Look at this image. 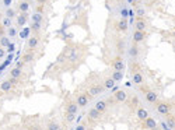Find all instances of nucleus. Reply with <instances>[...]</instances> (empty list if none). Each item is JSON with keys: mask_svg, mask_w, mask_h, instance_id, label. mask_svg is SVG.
Listing matches in <instances>:
<instances>
[{"mask_svg": "<svg viewBox=\"0 0 175 130\" xmlns=\"http://www.w3.org/2000/svg\"><path fill=\"white\" fill-rule=\"evenodd\" d=\"M144 99L149 102V104H157L158 102V94L153 91V90H147L144 92Z\"/></svg>", "mask_w": 175, "mask_h": 130, "instance_id": "9b49d317", "label": "nucleus"}, {"mask_svg": "<svg viewBox=\"0 0 175 130\" xmlns=\"http://www.w3.org/2000/svg\"><path fill=\"white\" fill-rule=\"evenodd\" d=\"M13 84L10 83V80H4V81H1V84H0V88H1V91L3 92H11V90H13Z\"/></svg>", "mask_w": 175, "mask_h": 130, "instance_id": "412c9836", "label": "nucleus"}, {"mask_svg": "<svg viewBox=\"0 0 175 130\" xmlns=\"http://www.w3.org/2000/svg\"><path fill=\"white\" fill-rule=\"evenodd\" d=\"M0 20H3V14H1V11H0Z\"/></svg>", "mask_w": 175, "mask_h": 130, "instance_id": "49530a36", "label": "nucleus"}, {"mask_svg": "<svg viewBox=\"0 0 175 130\" xmlns=\"http://www.w3.org/2000/svg\"><path fill=\"white\" fill-rule=\"evenodd\" d=\"M28 21V13H18L17 14V28L25 27V24Z\"/></svg>", "mask_w": 175, "mask_h": 130, "instance_id": "2eb2a0df", "label": "nucleus"}, {"mask_svg": "<svg viewBox=\"0 0 175 130\" xmlns=\"http://www.w3.org/2000/svg\"><path fill=\"white\" fill-rule=\"evenodd\" d=\"M114 99H115V102H119V104H123V102H126L128 99H129V95H128V92L125 91V90H118L116 92H114Z\"/></svg>", "mask_w": 175, "mask_h": 130, "instance_id": "0eeeda50", "label": "nucleus"}, {"mask_svg": "<svg viewBox=\"0 0 175 130\" xmlns=\"http://www.w3.org/2000/svg\"><path fill=\"white\" fill-rule=\"evenodd\" d=\"M76 130H87V125L86 123H81V125H78L76 127Z\"/></svg>", "mask_w": 175, "mask_h": 130, "instance_id": "58836bf2", "label": "nucleus"}, {"mask_svg": "<svg viewBox=\"0 0 175 130\" xmlns=\"http://www.w3.org/2000/svg\"><path fill=\"white\" fill-rule=\"evenodd\" d=\"M39 43H41L39 35H31V36L27 39V49H28V51H34V49L38 48Z\"/></svg>", "mask_w": 175, "mask_h": 130, "instance_id": "39448f33", "label": "nucleus"}, {"mask_svg": "<svg viewBox=\"0 0 175 130\" xmlns=\"http://www.w3.org/2000/svg\"><path fill=\"white\" fill-rule=\"evenodd\" d=\"M118 90H119V87H114V88H112V90H111V91H112V92H116V91H118Z\"/></svg>", "mask_w": 175, "mask_h": 130, "instance_id": "a18cd8bd", "label": "nucleus"}, {"mask_svg": "<svg viewBox=\"0 0 175 130\" xmlns=\"http://www.w3.org/2000/svg\"><path fill=\"white\" fill-rule=\"evenodd\" d=\"M45 6L44 4H36V9H35V13H41V14H44L45 13Z\"/></svg>", "mask_w": 175, "mask_h": 130, "instance_id": "e433bc0d", "label": "nucleus"}, {"mask_svg": "<svg viewBox=\"0 0 175 130\" xmlns=\"http://www.w3.org/2000/svg\"><path fill=\"white\" fill-rule=\"evenodd\" d=\"M165 123H167V126L170 127V129H175V116L174 115H167L165 116Z\"/></svg>", "mask_w": 175, "mask_h": 130, "instance_id": "b1692460", "label": "nucleus"}, {"mask_svg": "<svg viewBox=\"0 0 175 130\" xmlns=\"http://www.w3.org/2000/svg\"><path fill=\"white\" fill-rule=\"evenodd\" d=\"M132 81L136 86H143L144 84V76L142 71H133L132 73Z\"/></svg>", "mask_w": 175, "mask_h": 130, "instance_id": "f8f14e48", "label": "nucleus"}, {"mask_svg": "<svg viewBox=\"0 0 175 130\" xmlns=\"http://www.w3.org/2000/svg\"><path fill=\"white\" fill-rule=\"evenodd\" d=\"M22 74H24L22 69H20V67H13L10 70V77H13V78H18L20 80L22 77Z\"/></svg>", "mask_w": 175, "mask_h": 130, "instance_id": "5701e85b", "label": "nucleus"}, {"mask_svg": "<svg viewBox=\"0 0 175 130\" xmlns=\"http://www.w3.org/2000/svg\"><path fill=\"white\" fill-rule=\"evenodd\" d=\"M90 99H91V97H90L88 92H80L76 97V102L78 105V108H86L88 105V102H90Z\"/></svg>", "mask_w": 175, "mask_h": 130, "instance_id": "20e7f679", "label": "nucleus"}, {"mask_svg": "<svg viewBox=\"0 0 175 130\" xmlns=\"http://www.w3.org/2000/svg\"><path fill=\"white\" fill-rule=\"evenodd\" d=\"M24 63H25L24 60H20V62H17V66H16V67H20V69H22V67H24Z\"/></svg>", "mask_w": 175, "mask_h": 130, "instance_id": "79ce46f5", "label": "nucleus"}, {"mask_svg": "<svg viewBox=\"0 0 175 130\" xmlns=\"http://www.w3.org/2000/svg\"><path fill=\"white\" fill-rule=\"evenodd\" d=\"M136 116H137V119L139 120H146L150 115H149V110L146 108H143V106H137L136 108Z\"/></svg>", "mask_w": 175, "mask_h": 130, "instance_id": "f3484780", "label": "nucleus"}, {"mask_svg": "<svg viewBox=\"0 0 175 130\" xmlns=\"http://www.w3.org/2000/svg\"><path fill=\"white\" fill-rule=\"evenodd\" d=\"M1 94H3V91H1V88H0V95H1Z\"/></svg>", "mask_w": 175, "mask_h": 130, "instance_id": "de8ad7c7", "label": "nucleus"}, {"mask_svg": "<svg viewBox=\"0 0 175 130\" xmlns=\"http://www.w3.org/2000/svg\"><path fill=\"white\" fill-rule=\"evenodd\" d=\"M17 10H18V13H28L30 11V1L21 0L17 6Z\"/></svg>", "mask_w": 175, "mask_h": 130, "instance_id": "aec40b11", "label": "nucleus"}, {"mask_svg": "<svg viewBox=\"0 0 175 130\" xmlns=\"http://www.w3.org/2000/svg\"><path fill=\"white\" fill-rule=\"evenodd\" d=\"M76 119V113H70V112H65V120L67 123H73Z\"/></svg>", "mask_w": 175, "mask_h": 130, "instance_id": "7c9ffc66", "label": "nucleus"}, {"mask_svg": "<svg viewBox=\"0 0 175 130\" xmlns=\"http://www.w3.org/2000/svg\"><path fill=\"white\" fill-rule=\"evenodd\" d=\"M28 130H39V127H38V126H31Z\"/></svg>", "mask_w": 175, "mask_h": 130, "instance_id": "c03bdc74", "label": "nucleus"}, {"mask_svg": "<svg viewBox=\"0 0 175 130\" xmlns=\"http://www.w3.org/2000/svg\"><path fill=\"white\" fill-rule=\"evenodd\" d=\"M111 67H112V70H116V71H125L126 65H125V60H123L120 56H116V57L112 59Z\"/></svg>", "mask_w": 175, "mask_h": 130, "instance_id": "7ed1b4c3", "label": "nucleus"}, {"mask_svg": "<svg viewBox=\"0 0 175 130\" xmlns=\"http://www.w3.org/2000/svg\"><path fill=\"white\" fill-rule=\"evenodd\" d=\"M6 35L9 36V38H16L17 36V27H10V28H7L6 30Z\"/></svg>", "mask_w": 175, "mask_h": 130, "instance_id": "cd10ccee", "label": "nucleus"}, {"mask_svg": "<svg viewBox=\"0 0 175 130\" xmlns=\"http://www.w3.org/2000/svg\"><path fill=\"white\" fill-rule=\"evenodd\" d=\"M94 108L97 109L99 113H105V112L108 110V101H105V99H99V101L95 102Z\"/></svg>", "mask_w": 175, "mask_h": 130, "instance_id": "dca6fc26", "label": "nucleus"}, {"mask_svg": "<svg viewBox=\"0 0 175 130\" xmlns=\"http://www.w3.org/2000/svg\"><path fill=\"white\" fill-rule=\"evenodd\" d=\"M1 3H3V6H4V7H7V9H9V7L11 6V3H13V0H1Z\"/></svg>", "mask_w": 175, "mask_h": 130, "instance_id": "4c0bfd02", "label": "nucleus"}, {"mask_svg": "<svg viewBox=\"0 0 175 130\" xmlns=\"http://www.w3.org/2000/svg\"><path fill=\"white\" fill-rule=\"evenodd\" d=\"M35 1H36V4H46V1H48V0H35Z\"/></svg>", "mask_w": 175, "mask_h": 130, "instance_id": "37998d69", "label": "nucleus"}, {"mask_svg": "<svg viewBox=\"0 0 175 130\" xmlns=\"http://www.w3.org/2000/svg\"><path fill=\"white\" fill-rule=\"evenodd\" d=\"M155 110H157V113H160V115H163V116H167V115L171 113L172 105H171L170 102H167V101H158V102L155 104Z\"/></svg>", "mask_w": 175, "mask_h": 130, "instance_id": "f257e3e1", "label": "nucleus"}, {"mask_svg": "<svg viewBox=\"0 0 175 130\" xmlns=\"http://www.w3.org/2000/svg\"><path fill=\"white\" fill-rule=\"evenodd\" d=\"M101 115H102V113H99L95 108H91L87 110V119L91 120V122H98V120L101 119Z\"/></svg>", "mask_w": 175, "mask_h": 130, "instance_id": "ddd939ff", "label": "nucleus"}, {"mask_svg": "<svg viewBox=\"0 0 175 130\" xmlns=\"http://www.w3.org/2000/svg\"><path fill=\"white\" fill-rule=\"evenodd\" d=\"M44 21V14L41 13H34L31 15V22H42Z\"/></svg>", "mask_w": 175, "mask_h": 130, "instance_id": "bb28decb", "label": "nucleus"}, {"mask_svg": "<svg viewBox=\"0 0 175 130\" xmlns=\"http://www.w3.org/2000/svg\"><path fill=\"white\" fill-rule=\"evenodd\" d=\"M102 91H104V87H102V84H99V83L90 84V86H88V88H87V92L90 94V97H91V98L98 97Z\"/></svg>", "mask_w": 175, "mask_h": 130, "instance_id": "f03ea898", "label": "nucleus"}, {"mask_svg": "<svg viewBox=\"0 0 175 130\" xmlns=\"http://www.w3.org/2000/svg\"><path fill=\"white\" fill-rule=\"evenodd\" d=\"M11 42H10V38L7 36V35H3V36H0V46L1 48H7V46H10Z\"/></svg>", "mask_w": 175, "mask_h": 130, "instance_id": "393cba45", "label": "nucleus"}, {"mask_svg": "<svg viewBox=\"0 0 175 130\" xmlns=\"http://www.w3.org/2000/svg\"><path fill=\"white\" fill-rule=\"evenodd\" d=\"M102 87H104V90H112L114 87H115V84H116V81L112 78V77H105L104 80H102Z\"/></svg>", "mask_w": 175, "mask_h": 130, "instance_id": "6ab92c4d", "label": "nucleus"}, {"mask_svg": "<svg viewBox=\"0 0 175 130\" xmlns=\"http://www.w3.org/2000/svg\"><path fill=\"white\" fill-rule=\"evenodd\" d=\"M149 24L146 21L144 17H136L134 18V30L136 31H147Z\"/></svg>", "mask_w": 175, "mask_h": 130, "instance_id": "423d86ee", "label": "nucleus"}, {"mask_svg": "<svg viewBox=\"0 0 175 130\" xmlns=\"http://www.w3.org/2000/svg\"><path fill=\"white\" fill-rule=\"evenodd\" d=\"M4 56H6V49L0 46V60H1V59H3Z\"/></svg>", "mask_w": 175, "mask_h": 130, "instance_id": "ea45409f", "label": "nucleus"}, {"mask_svg": "<svg viewBox=\"0 0 175 130\" xmlns=\"http://www.w3.org/2000/svg\"><path fill=\"white\" fill-rule=\"evenodd\" d=\"M111 77H112L115 81H120V80L123 78V71H116V70H114L112 74H111Z\"/></svg>", "mask_w": 175, "mask_h": 130, "instance_id": "c756f323", "label": "nucleus"}, {"mask_svg": "<svg viewBox=\"0 0 175 130\" xmlns=\"http://www.w3.org/2000/svg\"><path fill=\"white\" fill-rule=\"evenodd\" d=\"M45 130H60V125H59L56 120H51V122L48 123V126H46Z\"/></svg>", "mask_w": 175, "mask_h": 130, "instance_id": "a878e982", "label": "nucleus"}, {"mask_svg": "<svg viewBox=\"0 0 175 130\" xmlns=\"http://www.w3.org/2000/svg\"><path fill=\"white\" fill-rule=\"evenodd\" d=\"M128 53H129V57H130L132 60H136L137 57H139V55H140V48H139V43H132L130 46H129V51H128Z\"/></svg>", "mask_w": 175, "mask_h": 130, "instance_id": "9d476101", "label": "nucleus"}, {"mask_svg": "<svg viewBox=\"0 0 175 130\" xmlns=\"http://www.w3.org/2000/svg\"><path fill=\"white\" fill-rule=\"evenodd\" d=\"M30 32H31L30 27H28V28H24V30H22V32L20 34V36H21V38H30Z\"/></svg>", "mask_w": 175, "mask_h": 130, "instance_id": "72a5a7b5", "label": "nucleus"}, {"mask_svg": "<svg viewBox=\"0 0 175 130\" xmlns=\"http://www.w3.org/2000/svg\"><path fill=\"white\" fill-rule=\"evenodd\" d=\"M136 15H137V17H144V15H146V10H144L143 7H137V9H136Z\"/></svg>", "mask_w": 175, "mask_h": 130, "instance_id": "f704fd0d", "label": "nucleus"}, {"mask_svg": "<svg viewBox=\"0 0 175 130\" xmlns=\"http://www.w3.org/2000/svg\"><path fill=\"white\" fill-rule=\"evenodd\" d=\"M6 17H9V18H14V17H17V11L14 10V9H11V7H9L7 10H6Z\"/></svg>", "mask_w": 175, "mask_h": 130, "instance_id": "473e14b6", "label": "nucleus"}, {"mask_svg": "<svg viewBox=\"0 0 175 130\" xmlns=\"http://www.w3.org/2000/svg\"><path fill=\"white\" fill-rule=\"evenodd\" d=\"M157 126H158V123H157V120L154 119L153 116H149L146 120H143V127H144V129L154 130Z\"/></svg>", "mask_w": 175, "mask_h": 130, "instance_id": "4468645a", "label": "nucleus"}, {"mask_svg": "<svg viewBox=\"0 0 175 130\" xmlns=\"http://www.w3.org/2000/svg\"><path fill=\"white\" fill-rule=\"evenodd\" d=\"M126 1H128L129 4H132V6H134V4H137L140 0H126Z\"/></svg>", "mask_w": 175, "mask_h": 130, "instance_id": "a19ab883", "label": "nucleus"}, {"mask_svg": "<svg viewBox=\"0 0 175 130\" xmlns=\"http://www.w3.org/2000/svg\"><path fill=\"white\" fill-rule=\"evenodd\" d=\"M128 27H129V22L126 18H119L118 21L115 22V31L118 32H126L128 31Z\"/></svg>", "mask_w": 175, "mask_h": 130, "instance_id": "6e6552de", "label": "nucleus"}, {"mask_svg": "<svg viewBox=\"0 0 175 130\" xmlns=\"http://www.w3.org/2000/svg\"><path fill=\"white\" fill-rule=\"evenodd\" d=\"M132 102H130V106L132 108H137V105H139V98L137 97H132Z\"/></svg>", "mask_w": 175, "mask_h": 130, "instance_id": "c9c22d12", "label": "nucleus"}, {"mask_svg": "<svg viewBox=\"0 0 175 130\" xmlns=\"http://www.w3.org/2000/svg\"><path fill=\"white\" fill-rule=\"evenodd\" d=\"M22 60H24L25 63H28V62H32V60H34V53H32V51H28V49H27V52H25V55H24Z\"/></svg>", "mask_w": 175, "mask_h": 130, "instance_id": "c85d7f7f", "label": "nucleus"}, {"mask_svg": "<svg viewBox=\"0 0 175 130\" xmlns=\"http://www.w3.org/2000/svg\"><path fill=\"white\" fill-rule=\"evenodd\" d=\"M146 38H147V32L146 31H136L134 30V32L132 35V41L134 43H142L146 41Z\"/></svg>", "mask_w": 175, "mask_h": 130, "instance_id": "1a4fd4ad", "label": "nucleus"}, {"mask_svg": "<svg viewBox=\"0 0 175 130\" xmlns=\"http://www.w3.org/2000/svg\"><path fill=\"white\" fill-rule=\"evenodd\" d=\"M1 25H3L4 28H10V27H13V21H11V18L4 17V18L1 20Z\"/></svg>", "mask_w": 175, "mask_h": 130, "instance_id": "2f4dec72", "label": "nucleus"}, {"mask_svg": "<svg viewBox=\"0 0 175 130\" xmlns=\"http://www.w3.org/2000/svg\"><path fill=\"white\" fill-rule=\"evenodd\" d=\"M41 28H42V22H31L30 24V30H31L32 35H38L41 32Z\"/></svg>", "mask_w": 175, "mask_h": 130, "instance_id": "4be33fe9", "label": "nucleus"}, {"mask_svg": "<svg viewBox=\"0 0 175 130\" xmlns=\"http://www.w3.org/2000/svg\"><path fill=\"white\" fill-rule=\"evenodd\" d=\"M66 112H70V113H76L78 112V105H77L76 99L74 101H67L66 102V108H65Z\"/></svg>", "mask_w": 175, "mask_h": 130, "instance_id": "a211bd4d", "label": "nucleus"}]
</instances>
